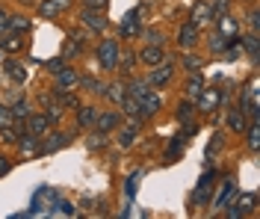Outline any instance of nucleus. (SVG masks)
<instances>
[{
  "instance_id": "obj_48",
  "label": "nucleus",
  "mask_w": 260,
  "mask_h": 219,
  "mask_svg": "<svg viewBox=\"0 0 260 219\" xmlns=\"http://www.w3.org/2000/svg\"><path fill=\"white\" fill-rule=\"evenodd\" d=\"M3 33H9V12H3L0 9V36Z\"/></svg>"
},
{
  "instance_id": "obj_41",
  "label": "nucleus",
  "mask_w": 260,
  "mask_h": 219,
  "mask_svg": "<svg viewBox=\"0 0 260 219\" xmlns=\"http://www.w3.org/2000/svg\"><path fill=\"white\" fill-rule=\"evenodd\" d=\"M180 151H183V142H180L178 136H175V142H172V145L166 148V160H178Z\"/></svg>"
},
{
  "instance_id": "obj_28",
  "label": "nucleus",
  "mask_w": 260,
  "mask_h": 219,
  "mask_svg": "<svg viewBox=\"0 0 260 219\" xmlns=\"http://www.w3.org/2000/svg\"><path fill=\"white\" fill-rule=\"evenodd\" d=\"M77 86H83L89 95H104V83H101V80H95L92 74H80V83H77Z\"/></svg>"
},
{
  "instance_id": "obj_16",
  "label": "nucleus",
  "mask_w": 260,
  "mask_h": 219,
  "mask_svg": "<svg viewBox=\"0 0 260 219\" xmlns=\"http://www.w3.org/2000/svg\"><path fill=\"white\" fill-rule=\"evenodd\" d=\"M42 113L48 116L50 128H56V124L62 121V116H65V107H62V104H59V101H56V95H53V98H50V101L45 104V107H42Z\"/></svg>"
},
{
  "instance_id": "obj_15",
  "label": "nucleus",
  "mask_w": 260,
  "mask_h": 219,
  "mask_svg": "<svg viewBox=\"0 0 260 219\" xmlns=\"http://www.w3.org/2000/svg\"><path fill=\"white\" fill-rule=\"evenodd\" d=\"M3 71L12 77V83L15 86L27 83V66H21V62H15V59H6V62H3Z\"/></svg>"
},
{
  "instance_id": "obj_23",
  "label": "nucleus",
  "mask_w": 260,
  "mask_h": 219,
  "mask_svg": "<svg viewBox=\"0 0 260 219\" xmlns=\"http://www.w3.org/2000/svg\"><path fill=\"white\" fill-rule=\"evenodd\" d=\"M95 116H98L95 107L80 104V107H77V128H92V124H95Z\"/></svg>"
},
{
  "instance_id": "obj_44",
  "label": "nucleus",
  "mask_w": 260,
  "mask_h": 219,
  "mask_svg": "<svg viewBox=\"0 0 260 219\" xmlns=\"http://www.w3.org/2000/svg\"><path fill=\"white\" fill-rule=\"evenodd\" d=\"M107 3H110V0H83L86 9H101V12H107Z\"/></svg>"
},
{
  "instance_id": "obj_8",
  "label": "nucleus",
  "mask_w": 260,
  "mask_h": 219,
  "mask_svg": "<svg viewBox=\"0 0 260 219\" xmlns=\"http://www.w3.org/2000/svg\"><path fill=\"white\" fill-rule=\"evenodd\" d=\"M80 15H83V24H86L89 30H95V33H104V30L110 27V21H107V15H104L101 9H86V6H83Z\"/></svg>"
},
{
  "instance_id": "obj_34",
  "label": "nucleus",
  "mask_w": 260,
  "mask_h": 219,
  "mask_svg": "<svg viewBox=\"0 0 260 219\" xmlns=\"http://www.w3.org/2000/svg\"><path fill=\"white\" fill-rule=\"evenodd\" d=\"M237 202H240V207H243L245 216H248V213H254V207H257V196H254V193H243Z\"/></svg>"
},
{
  "instance_id": "obj_21",
  "label": "nucleus",
  "mask_w": 260,
  "mask_h": 219,
  "mask_svg": "<svg viewBox=\"0 0 260 219\" xmlns=\"http://www.w3.org/2000/svg\"><path fill=\"white\" fill-rule=\"evenodd\" d=\"M118 107H121V116H127L130 121H142V113H139V101H136L133 95H127V98L118 104Z\"/></svg>"
},
{
  "instance_id": "obj_37",
  "label": "nucleus",
  "mask_w": 260,
  "mask_h": 219,
  "mask_svg": "<svg viewBox=\"0 0 260 219\" xmlns=\"http://www.w3.org/2000/svg\"><path fill=\"white\" fill-rule=\"evenodd\" d=\"M201 89H204V83H201V77H192V80L186 83V89H183V95H186L189 101H195V98L201 95Z\"/></svg>"
},
{
  "instance_id": "obj_3",
  "label": "nucleus",
  "mask_w": 260,
  "mask_h": 219,
  "mask_svg": "<svg viewBox=\"0 0 260 219\" xmlns=\"http://www.w3.org/2000/svg\"><path fill=\"white\" fill-rule=\"evenodd\" d=\"M151 74H148V86L151 89H162V86L172 83V77H175V68H172V59H166L162 66L157 68H148Z\"/></svg>"
},
{
  "instance_id": "obj_24",
  "label": "nucleus",
  "mask_w": 260,
  "mask_h": 219,
  "mask_svg": "<svg viewBox=\"0 0 260 219\" xmlns=\"http://www.w3.org/2000/svg\"><path fill=\"white\" fill-rule=\"evenodd\" d=\"M21 33H3L0 36V51H6V53H18L21 51Z\"/></svg>"
},
{
  "instance_id": "obj_17",
  "label": "nucleus",
  "mask_w": 260,
  "mask_h": 219,
  "mask_svg": "<svg viewBox=\"0 0 260 219\" xmlns=\"http://www.w3.org/2000/svg\"><path fill=\"white\" fill-rule=\"evenodd\" d=\"M104 98H110V101L118 107V104L127 98V83H121V80H115V83L104 86Z\"/></svg>"
},
{
  "instance_id": "obj_29",
  "label": "nucleus",
  "mask_w": 260,
  "mask_h": 219,
  "mask_svg": "<svg viewBox=\"0 0 260 219\" xmlns=\"http://www.w3.org/2000/svg\"><path fill=\"white\" fill-rule=\"evenodd\" d=\"M243 48L248 51V56H251V66H257V53H260V39H257V33L245 36V39H243Z\"/></svg>"
},
{
  "instance_id": "obj_26",
  "label": "nucleus",
  "mask_w": 260,
  "mask_h": 219,
  "mask_svg": "<svg viewBox=\"0 0 260 219\" xmlns=\"http://www.w3.org/2000/svg\"><path fill=\"white\" fill-rule=\"evenodd\" d=\"M207 21H213V9L207 6V3H195L192 24H195V27H201V24H207Z\"/></svg>"
},
{
  "instance_id": "obj_10",
  "label": "nucleus",
  "mask_w": 260,
  "mask_h": 219,
  "mask_svg": "<svg viewBox=\"0 0 260 219\" xmlns=\"http://www.w3.org/2000/svg\"><path fill=\"white\" fill-rule=\"evenodd\" d=\"M139 9H133V12H127V18H121V27H118V36L121 39H139V33H142V27H139Z\"/></svg>"
},
{
  "instance_id": "obj_25",
  "label": "nucleus",
  "mask_w": 260,
  "mask_h": 219,
  "mask_svg": "<svg viewBox=\"0 0 260 219\" xmlns=\"http://www.w3.org/2000/svg\"><path fill=\"white\" fill-rule=\"evenodd\" d=\"M228 128H231V134H243V131H245L243 107H237V110H231V113H228Z\"/></svg>"
},
{
  "instance_id": "obj_14",
  "label": "nucleus",
  "mask_w": 260,
  "mask_h": 219,
  "mask_svg": "<svg viewBox=\"0 0 260 219\" xmlns=\"http://www.w3.org/2000/svg\"><path fill=\"white\" fill-rule=\"evenodd\" d=\"M136 56H139V62H142L145 68H157V66H162V62H166V53H162L160 45H148L145 51L136 53Z\"/></svg>"
},
{
  "instance_id": "obj_31",
  "label": "nucleus",
  "mask_w": 260,
  "mask_h": 219,
  "mask_svg": "<svg viewBox=\"0 0 260 219\" xmlns=\"http://www.w3.org/2000/svg\"><path fill=\"white\" fill-rule=\"evenodd\" d=\"M30 30V18L27 15H9V33H27Z\"/></svg>"
},
{
  "instance_id": "obj_42",
  "label": "nucleus",
  "mask_w": 260,
  "mask_h": 219,
  "mask_svg": "<svg viewBox=\"0 0 260 219\" xmlns=\"http://www.w3.org/2000/svg\"><path fill=\"white\" fill-rule=\"evenodd\" d=\"M225 216H228V219H243L245 210L240 207V202H234V204H231V210H225Z\"/></svg>"
},
{
  "instance_id": "obj_13",
  "label": "nucleus",
  "mask_w": 260,
  "mask_h": 219,
  "mask_svg": "<svg viewBox=\"0 0 260 219\" xmlns=\"http://www.w3.org/2000/svg\"><path fill=\"white\" fill-rule=\"evenodd\" d=\"M160 107H162V101H160V95L151 89V92H145L142 98H139V113H142V118H151V116H157L160 113Z\"/></svg>"
},
{
  "instance_id": "obj_4",
  "label": "nucleus",
  "mask_w": 260,
  "mask_h": 219,
  "mask_svg": "<svg viewBox=\"0 0 260 219\" xmlns=\"http://www.w3.org/2000/svg\"><path fill=\"white\" fill-rule=\"evenodd\" d=\"M68 142H71V134H65V131H48V134L42 136L39 154H53V151H59V148H65Z\"/></svg>"
},
{
  "instance_id": "obj_22",
  "label": "nucleus",
  "mask_w": 260,
  "mask_h": 219,
  "mask_svg": "<svg viewBox=\"0 0 260 219\" xmlns=\"http://www.w3.org/2000/svg\"><path fill=\"white\" fill-rule=\"evenodd\" d=\"M139 124H142V121H130L127 128L118 134V145H121V148H130V145L136 142V136H139Z\"/></svg>"
},
{
  "instance_id": "obj_47",
  "label": "nucleus",
  "mask_w": 260,
  "mask_h": 219,
  "mask_svg": "<svg viewBox=\"0 0 260 219\" xmlns=\"http://www.w3.org/2000/svg\"><path fill=\"white\" fill-rule=\"evenodd\" d=\"M139 178H142V172H133L127 178V196L130 199H133V193H136V181H139Z\"/></svg>"
},
{
  "instance_id": "obj_20",
  "label": "nucleus",
  "mask_w": 260,
  "mask_h": 219,
  "mask_svg": "<svg viewBox=\"0 0 260 219\" xmlns=\"http://www.w3.org/2000/svg\"><path fill=\"white\" fill-rule=\"evenodd\" d=\"M80 53H83L80 36H68L62 42V59H74V56H80Z\"/></svg>"
},
{
  "instance_id": "obj_46",
  "label": "nucleus",
  "mask_w": 260,
  "mask_h": 219,
  "mask_svg": "<svg viewBox=\"0 0 260 219\" xmlns=\"http://www.w3.org/2000/svg\"><path fill=\"white\" fill-rule=\"evenodd\" d=\"M248 27H251V33H257V30H260V15H257V9H251V12H248Z\"/></svg>"
},
{
  "instance_id": "obj_49",
  "label": "nucleus",
  "mask_w": 260,
  "mask_h": 219,
  "mask_svg": "<svg viewBox=\"0 0 260 219\" xmlns=\"http://www.w3.org/2000/svg\"><path fill=\"white\" fill-rule=\"evenodd\" d=\"M50 3H53L59 12H65V9H71V3H74V0H50Z\"/></svg>"
},
{
  "instance_id": "obj_19",
  "label": "nucleus",
  "mask_w": 260,
  "mask_h": 219,
  "mask_svg": "<svg viewBox=\"0 0 260 219\" xmlns=\"http://www.w3.org/2000/svg\"><path fill=\"white\" fill-rule=\"evenodd\" d=\"M9 113H12V121L15 124H24L27 118H30V113H32V107H30V101H24V98H18L12 107H9Z\"/></svg>"
},
{
  "instance_id": "obj_6",
  "label": "nucleus",
  "mask_w": 260,
  "mask_h": 219,
  "mask_svg": "<svg viewBox=\"0 0 260 219\" xmlns=\"http://www.w3.org/2000/svg\"><path fill=\"white\" fill-rule=\"evenodd\" d=\"M198 27H195L192 21H186V24H180V30H178V48L180 51H192L195 45H198Z\"/></svg>"
},
{
  "instance_id": "obj_27",
  "label": "nucleus",
  "mask_w": 260,
  "mask_h": 219,
  "mask_svg": "<svg viewBox=\"0 0 260 219\" xmlns=\"http://www.w3.org/2000/svg\"><path fill=\"white\" fill-rule=\"evenodd\" d=\"M136 62H139V56H136L133 51H121V48H118V62H115V68H121V71H133Z\"/></svg>"
},
{
  "instance_id": "obj_39",
  "label": "nucleus",
  "mask_w": 260,
  "mask_h": 219,
  "mask_svg": "<svg viewBox=\"0 0 260 219\" xmlns=\"http://www.w3.org/2000/svg\"><path fill=\"white\" fill-rule=\"evenodd\" d=\"M39 15H42V18H56V15H59V9H56L50 0H42V3H39Z\"/></svg>"
},
{
  "instance_id": "obj_9",
  "label": "nucleus",
  "mask_w": 260,
  "mask_h": 219,
  "mask_svg": "<svg viewBox=\"0 0 260 219\" xmlns=\"http://www.w3.org/2000/svg\"><path fill=\"white\" fill-rule=\"evenodd\" d=\"M118 121H121V113H115V110H107V113H98L95 116V131L101 134H113L115 128H118Z\"/></svg>"
},
{
  "instance_id": "obj_51",
  "label": "nucleus",
  "mask_w": 260,
  "mask_h": 219,
  "mask_svg": "<svg viewBox=\"0 0 260 219\" xmlns=\"http://www.w3.org/2000/svg\"><path fill=\"white\" fill-rule=\"evenodd\" d=\"M59 207H62V213H68V216H71V213H77V210H74V204H68V202H62Z\"/></svg>"
},
{
  "instance_id": "obj_35",
  "label": "nucleus",
  "mask_w": 260,
  "mask_h": 219,
  "mask_svg": "<svg viewBox=\"0 0 260 219\" xmlns=\"http://www.w3.org/2000/svg\"><path fill=\"white\" fill-rule=\"evenodd\" d=\"M180 62H183V68H186V71H189V74H198V71H201V66H204V62H201V59H198V56H195V53H183V59H180Z\"/></svg>"
},
{
  "instance_id": "obj_33",
  "label": "nucleus",
  "mask_w": 260,
  "mask_h": 219,
  "mask_svg": "<svg viewBox=\"0 0 260 219\" xmlns=\"http://www.w3.org/2000/svg\"><path fill=\"white\" fill-rule=\"evenodd\" d=\"M225 48H228V36L222 33V30H216V33L210 36V51L213 53H225Z\"/></svg>"
},
{
  "instance_id": "obj_1",
  "label": "nucleus",
  "mask_w": 260,
  "mask_h": 219,
  "mask_svg": "<svg viewBox=\"0 0 260 219\" xmlns=\"http://www.w3.org/2000/svg\"><path fill=\"white\" fill-rule=\"evenodd\" d=\"M115 62H118V42L115 39H104L98 45V66L104 71H115Z\"/></svg>"
},
{
  "instance_id": "obj_43",
  "label": "nucleus",
  "mask_w": 260,
  "mask_h": 219,
  "mask_svg": "<svg viewBox=\"0 0 260 219\" xmlns=\"http://www.w3.org/2000/svg\"><path fill=\"white\" fill-rule=\"evenodd\" d=\"M3 124H12V113H9V104L0 101V128Z\"/></svg>"
},
{
  "instance_id": "obj_7",
  "label": "nucleus",
  "mask_w": 260,
  "mask_h": 219,
  "mask_svg": "<svg viewBox=\"0 0 260 219\" xmlns=\"http://www.w3.org/2000/svg\"><path fill=\"white\" fill-rule=\"evenodd\" d=\"M222 98H225V95H222V89H201V95L195 98V101H198L195 107H198L201 113H213V110L222 104Z\"/></svg>"
},
{
  "instance_id": "obj_50",
  "label": "nucleus",
  "mask_w": 260,
  "mask_h": 219,
  "mask_svg": "<svg viewBox=\"0 0 260 219\" xmlns=\"http://www.w3.org/2000/svg\"><path fill=\"white\" fill-rule=\"evenodd\" d=\"M6 172H9V157L0 154V175H6Z\"/></svg>"
},
{
  "instance_id": "obj_12",
  "label": "nucleus",
  "mask_w": 260,
  "mask_h": 219,
  "mask_svg": "<svg viewBox=\"0 0 260 219\" xmlns=\"http://www.w3.org/2000/svg\"><path fill=\"white\" fill-rule=\"evenodd\" d=\"M24 131H27V134H32V136H45L50 131L48 116H45V113H30V118L24 121Z\"/></svg>"
},
{
  "instance_id": "obj_45",
  "label": "nucleus",
  "mask_w": 260,
  "mask_h": 219,
  "mask_svg": "<svg viewBox=\"0 0 260 219\" xmlns=\"http://www.w3.org/2000/svg\"><path fill=\"white\" fill-rule=\"evenodd\" d=\"M62 66H65V59H62V56H56V59H48V62H45V68H48L50 74H56V71H59Z\"/></svg>"
},
{
  "instance_id": "obj_36",
  "label": "nucleus",
  "mask_w": 260,
  "mask_h": 219,
  "mask_svg": "<svg viewBox=\"0 0 260 219\" xmlns=\"http://www.w3.org/2000/svg\"><path fill=\"white\" fill-rule=\"evenodd\" d=\"M107 136H110V134H101V131H95V134H92L89 139H86V145H89V151H98V148H104V145L110 142Z\"/></svg>"
},
{
  "instance_id": "obj_18",
  "label": "nucleus",
  "mask_w": 260,
  "mask_h": 219,
  "mask_svg": "<svg viewBox=\"0 0 260 219\" xmlns=\"http://www.w3.org/2000/svg\"><path fill=\"white\" fill-rule=\"evenodd\" d=\"M219 186H222V190H219V196L213 199V207H216V210H222V207H228V202H231V196H234V190H237L231 178H225V181H222Z\"/></svg>"
},
{
  "instance_id": "obj_5",
  "label": "nucleus",
  "mask_w": 260,
  "mask_h": 219,
  "mask_svg": "<svg viewBox=\"0 0 260 219\" xmlns=\"http://www.w3.org/2000/svg\"><path fill=\"white\" fill-rule=\"evenodd\" d=\"M219 178V172H204L201 175V181H198V186H195V193H192V204H207L210 202V190H213V181Z\"/></svg>"
},
{
  "instance_id": "obj_32",
  "label": "nucleus",
  "mask_w": 260,
  "mask_h": 219,
  "mask_svg": "<svg viewBox=\"0 0 260 219\" xmlns=\"http://www.w3.org/2000/svg\"><path fill=\"white\" fill-rule=\"evenodd\" d=\"M53 95H56V101L62 104L65 110H77V107H80V98H77L74 92H53Z\"/></svg>"
},
{
  "instance_id": "obj_2",
  "label": "nucleus",
  "mask_w": 260,
  "mask_h": 219,
  "mask_svg": "<svg viewBox=\"0 0 260 219\" xmlns=\"http://www.w3.org/2000/svg\"><path fill=\"white\" fill-rule=\"evenodd\" d=\"M77 83H80V74L71 66H62L53 74V92H71V89H77Z\"/></svg>"
},
{
  "instance_id": "obj_38",
  "label": "nucleus",
  "mask_w": 260,
  "mask_h": 219,
  "mask_svg": "<svg viewBox=\"0 0 260 219\" xmlns=\"http://www.w3.org/2000/svg\"><path fill=\"white\" fill-rule=\"evenodd\" d=\"M248 148L257 151L260 148V128H257V118H251V128H248Z\"/></svg>"
},
{
  "instance_id": "obj_30",
  "label": "nucleus",
  "mask_w": 260,
  "mask_h": 219,
  "mask_svg": "<svg viewBox=\"0 0 260 219\" xmlns=\"http://www.w3.org/2000/svg\"><path fill=\"white\" fill-rule=\"evenodd\" d=\"M195 116V101H189V98H183V104L178 107V121L180 124H189Z\"/></svg>"
},
{
  "instance_id": "obj_11",
  "label": "nucleus",
  "mask_w": 260,
  "mask_h": 219,
  "mask_svg": "<svg viewBox=\"0 0 260 219\" xmlns=\"http://www.w3.org/2000/svg\"><path fill=\"white\" fill-rule=\"evenodd\" d=\"M18 151L24 154V157H39V148H42V136H32V134H24L18 136Z\"/></svg>"
},
{
  "instance_id": "obj_40",
  "label": "nucleus",
  "mask_w": 260,
  "mask_h": 219,
  "mask_svg": "<svg viewBox=\"0 0 260 219\" xmlns=\"http://www.w3.org/2000/svg\"><path fill=\"white\" fill-rule=\"evenodd\" d=\"M139 36L145 39L148 45H162V33H160V30H145V27H142V33H139Z\"/></svg>"
}]
</instances>
